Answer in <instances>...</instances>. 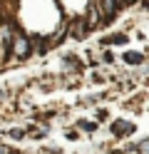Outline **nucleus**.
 I'll list each match as a JSON object with an SVG mask.
<instances>
[{"label":"nucleus","mask_w":149,"mask_h":154,"mask_svg":"<svg viewBox=\"0 0 149 154\" xmlns=\"http://www.w3.org/2000/svg\"><path fill=\"white\" fill-rule=\"evenodd\" d=\"M77 127H79V129H85V132H95V129H97V122H87V119H79V122H77Z\"/></svg>","instance_id":"6e6552de"},{"label":"nucleus","mask_w":149,"mask_h":154,"mask_svg":"<svg viewBox=\"0 0 149 154\" xmlns=\"http://www.w3.org/2000/svg\"><path fill=\"white\" fill-rule=\"evenodd\" d=\"M132 132H134V124H129L124 119L112 122V134H114V137H127V134H132Z\"/></svg>","instance_id":"20e7f679"},{"label":"nucleus","mask_w":149,"mask_h":154,"mask_svg":"<svg viewBox=\"0 0 149 154\" xmlns=\"http://www.w3.org/2000/svg\"><path fill=\"white\" fill-rule=\"evenodd\" d=\"M67 30H70V37H75V40H82V37H85L89 30H92V27L87 25L85 17H75V20L67 25Z\"/></svg>","instance_id":"7ed1b4c3"},{"label":"nucleus","mask_w":149,"mask_h":154,"mask_svg":"<svg viewBox=\"0 0 149 154\" xmlns=\"http://www.w3.org/2000/svg\"><path fill=\"white\" fill-rule=\"evenodd\" d=\"M129 42V37L124 32H114V35H109V37H102L99 40V45L102 47H109V45H127Z\"/></svg>","instance_id":"39448f33"},{"label":"nucleus","mask_w":149,"mask_h":154,"mask_svg":"<svg viewBox=\"0 0 149 154\" xmlns=\"http://www.w3.org/2000/svg\"><path fill=\"white\" fill-rule=\"evenodd\" d=\"M102 60H104V62H114V55H112V52H104Z\"/></svg>","instance_id":"1a4fd4ad"},{"label":"nucleus","mask_w":149,"mask_h":154,"mask_svg":"<svg viewBox=\"0 0 149 154\" xmlns=\"http://www.w3.org/2000/svg\"><path fill=\"white\" fill-rule=\"evenodd\" d=\"M65 62H67V67H70V70H82V60H79V57L77 55H65Z\"/></svg>","instance_id":"0eeeda50"},{"label":"nucleus","mask_w":149,"mask_h":154,"mask_svg":"<svg viewBox=\"0 0 149 154\" xmlns=\"http://www.w3.org/2000/svg\"><path fill=\"white\" fill-rule=\"evenodd\" d=\"M33 50H35L33 40L17 27V30H15V40H13V55L17 57V60H27V57L33 55Z\"/></svg>","instance_id":"f03ea898"},{"label":"nucleus","mask_w":149,"mask_h":154,"mask_svg":"<svg viewBox=\"0 0 149 154\" xmlns=\"http://www.w3.org/2000/svg\"><path fill=\"white\" fill-rule=\"evenodd\" d=\"M122 5H137V0H119Z\"/></svg>","instance_id":"9d476101"},{"label":"nucleus","mask_w":149,"mask_h":154,"mask_svg":"<svg viewBox=\"0 0 149 154\" xmlns=\"http://www.w3.org/2000/svg\"><path fill=\"white\" fill-rule=\"evenodd\" d=\"M122 60H124L127 65L137 67V65H144V55H142V52H132V50H129V52H124V57H122Z\"/></svg>","instance_id":"423d86ee"},{"label":"nucleus","mask_w":149,"mask_h":154,"mask_svg":"<svg viewBox=\"0 0 149 154\" xmlns=\"http://www.w3.org/2000/svg\"><path fill=\"white\" fill-rule=\"evenodd\" d=\"M3 152H5V149H3V147H0V154H3Z\"/></svg>","instance_id":"9b49d317"},{"label":"nucleus","mask_w":149,"mask_h":154,"mask_svg":"<svg viewBox=\"0 0 149 154\" xmlns=\"http://www.w3.org/2000/svg\"><path fill=\"white\" fill-rule=\"evenodd\" d=\"M95 5L99 10V20H102V25H109L119 15V10L124 8L119 0H95Z\"/></svg>","instance_id":"f257e3e1"}]
</instances>
